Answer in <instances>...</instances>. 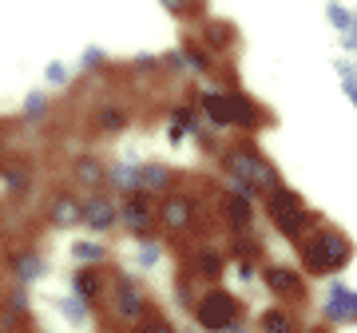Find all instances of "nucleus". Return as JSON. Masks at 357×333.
I'll list each match as a JSON object with an SVG mask.
<instances>
[{
  "label": "nucleus",
  "instance_id": "obj_7",
  "mask_svg": "<svg viewBox=\"0 0 357 333\" xmlns=\"http://www.w3.org/2000/svg\"><path fill=\"white\" fill-rule=\"evenodd\" d=\"M119 210H123V226L131 242H147L159 238V194L151 191H128L119 194Z\"/></svg>",
  "mask_w": 357,
  "mask_h": 333
},
{
  "label": "nucleus",
  "instance_id": "obj_3",
  "mask_svg": "<svg viewBox=\"0 0 357 333\" xmlns=\"http://www.w3.org/2000/svg\"><path fill=\"white\" fill-rule=\"evenodd\" d=\"M151 309H155L151 290H147L131 270L112 266V290H107V302H103V318L115 321V325H123V330L131 333Z\"/></svg>",
  "mask_w": 357,
  "mask_h": 333
},
{
  "label": "nucleus",
  "instance_id": "obj_25",
  "mask_svg": "<svg viewBox=\"0 0 357 333\" xmlns=\"http://www.w3.org/2000/svg\"><path fill=\"white\" fill-rule=\"evenodd\" d=\"M107 191H115V194L139 191V163H131V159H112V163H107Z\"/></svg>",
  "mask_w": 357,
  "mask_h": 333
},
{
  "label": "nucleus",
  "instance_id": "obj_9",
  "mask_svg": "<svg viewBox=\"0 0 357 333\" xmlns=\"http://www.w3.org/2000/svg\"><path fill=\"white\" fill-rule=\"evenodd\" d=\"M119 226H123V210L115 191H91L79 199V231H88L91 238H112Z\"/></svg>",
  "mask_w": 357,
  "mask_h": 333
},
{
  "label": "nucleus",
  "instance_id": "obj_4",
  "mask_svg": "<svg viewBox=\"0 0 357 333\" xmlns=\"http://www.w3.org/2000/svg\"><path fill=\"white\" fill-rule=\"evenodd\" d=\"M262 210H266L270 226H274L286 242H302V238L321 222V215H314L306 206V199L294 191V187H286V183H278V187L262 199Z\"/></svg>",
  "mask_w": 357,
  "mask_h": 333
},
{
  "label": "nucleus",
  "instance_id": "obj_27",
  "mask_svg": "<svg viewBox=\"0 0 357 333\" xmlns=\"http://www.w3.org/2000/svg\"><path fill=\"white\" fill-rule=\"evenodd\" d=\"M107 68H112V60H107V52H103V48H96V44H91V48L79 52V64H76L79 76H103Z\"/></svg>",
  "mask_w": 357,
  "mask_h": 333
},
{
  "label": "nucleus",
  "instance_id": "obj_13",
  "mask_svg": "<svg viewBox=\"0 0 357 333\" xmlns=\"http://www.w3.org/2000/svg\"><path fill=\"white\" fill-rule=\"evenodd\" d=\"M4 270L16 286H36L40 278H48V254L32 242H16L4 254Z\"/></svg>",
  "mask_w": 357,
  "mask_h": 333
},
{
  "label": "nucleus",
  "instance_id": "obj_15",
  "mask_svg": "<svg viewBox=\"0 0 357 333\" xmlns=\"http://www.w3.org/2000/svg\"><path fill=\"white\" fill-rule=\"evenodd\" d=\"M107 290H112V270L107 266H76L72 278H68V294L84 297L88 306L100 309L103 318V302H107Z\"/></svg>",
  "mask_w": 357,
  "mask_h": 333
},
{
  "label": "nucleus",
  "instance_id": "obj_29",
  "mask_svg": "<svg viewBox=\"0 0 357 333\" xmlns=\"http://www.w3.org/2000/svg\"><path fill=\"white\" fill-rule=\"evenodd\" d=\"M0 302H4L8 309H16L20 318H32V294H28V286H16L13 282L4 294H0Z\"/></svg>",
  "mask_w": 357,
  "mask_h": 333
},
{
  "label": "nucleus",
  "instance_id": "obj_11",
  "mask_svg": "<svg viewBox=\"0 0 357 333\" xmlns=\"http://www.w3.org/2000/svg\"><path fill=\"white\" fill-rule=\"evenodd\" d=\"M79 199L84 194L76 191V187H56V191L44 199V206H40V218H44V226L56 234H64V231H76L79 226Z\"/></svg>",
  "mask_w": 357,
  "mask_h": 333
},
{
  "label": "nucleus",
  "instance_id": "obj_30",
  "mask_svg": "<svg viewBox=\"0 0 357 333\" xmlns=\"http://www.w3.org/2000/svg\"><path fill=\"white\" fill-rule=\"evenodd\" d=\"M131 333H178V325H175L171 318H167V313H163L159 306H155L151 313H147V318H143V321H139V325H135Z\"/></svg>",
  "mask_w": 357,
  "mask_h": 333
},
{
  "label": "nucleus",
  "instance_id": "obj_6",
  "mask_svg": "<svg viewBox=\"0 0 357 333\" xmlns=\"http://www.w3.org/2000/svg\"><path fill=\"white\" fill-rule=\"evenodd\" d=\"M191 321L203 333H227L243 321V297H234L227 286H203V294L191 306Z\"/></svg>",
  "mask_w": 357,
  "mask_h": 333
},
{
  "label": "nucleus",
  "instance_id": "obj_34",
  "mask_svg": "<svg viewBox=\"0 0 357 333\" xmlns=\"http://www.w3.org/2000/svg\"><path fill=\"white\" fill-rule=\"evenodd\" d=\"M337 79H342L345 95H349V100H354V107H357V68L354 64H337Z\"/></svg>",
  "mask_w": 357,
  "mask_h": 333
},
{
  "label": "nucleus",
  "instance_id": "obj_33",
  "mask_svg": "<svg viewBox=\"0 0 357 333\" xmlns=\"http://www.w3.org/2000/svg\"><path fill=\"white\" fill-rule=\"evenodd\" d=\"M326 16H330V24L337 28L342 36H345V32H349V24H354V13H349L345 4H337V0H333V4H330V13H326Z\"/></svg>",
  "mask_w": 357,
  "mask_h": 333
},
{
  "label": "nucleus",
  "instance_id": "obj_12",
  "mask_svg": "<svg viewBox=\"0 0 357 333\" xmlns=\"http://www.w3.org/2000/svg\"><path fill=\"white\" fill-rule=\"evenodd\" d=\"M227 111H230V131H238V135H255V131L274 123V116L255 95H246L243 88H227Z\"/></svg>",
  "mask_w": 357,
  "mask_h": 333
},
{
  "label": "nucleus",
  "instance_id": "obj_16",
  "mask_svg": "<svg viewBox=\"0 0 357 333\" xmlns=\"http://www.w3.org/2000/svg\"><path fill=\"white\" fill-rule=\"evenodd\" d=\"M321 318L326 325H357V290L333 278L321 297Z\"/></svg>",
  "mask_w": 357,
  "mask_h": 333
},
{
  "label": "nucleus",
  "instance_id": "obj_19",
  "mask_svg": "<svg viewBox=\"0 0 357 333\" xmlns=\"http://www.w3.org/2000/svg\"><path fill=\"white\" fill-rule=\"evenodd\" d=\"M32 166L20 163V159H8V163H0V187H4V199H28L32 194Z\"/></svg>",
  "mask_w": 357,
  "mask_h": 333
},
{
  "label": "nucleus",
  "instance_id": "obj_8",
  "mask_svg": "<svg viewBox=\"0 0 357 333\" xmlns=\"http://www.w3.org/2000/svg\"><path fill=\"white\" fill-rule=\"evenodd\" d=\"M178 270H187L199 286H218L222 274L230 270V254L218 250L215 242H206V238H199L191 246L178 242Z\"/></svg>",
  "mask_w": 357,
  "mask_h": 333
},
{
  "label": "nucleus",
  "instance_id": "obj_35",
  "mask_svg": "<svg viewBox=\"0 0 357 333\" xmlns=\"http://www.w3.org/2000/svg\"><path fill=\"white\" fill-rule=\"evenodd\" d=\"M183 139H187V131H183V127H175V123H167V143H171V147H178Z\"/></svg>",
  "mask_w": 357,
  "mask_h": 333
},
{
  "label": "nucleus",
  "instance_id": "obj_36",
  "mask_svg": "<svg viewBox=\"0 0 357 333\" xmlns=\"http://www.w3.org/2000/svg\"><path fill=\"white\" fill-rule=\"evenodd\" d=\"M227 333H255V330H250V325H246V321H238V325H230Z\"/></svg>",
  "mask_w": 357,
  "mask_h": 333
},
{
  "label": "nucleus",
  "instance_id": "obj_22",
  "mask_svg": "<svg viewBox=\"0 0 357 333\" xmlns=\"http://www.w3.org/2000/svg\"><path fill=\"white\" fill-rule=\"evenodd\" d=\"M128 123H131L128 103L103 100L100 107H96V131H100V135H119V131H128Z\"/></svg>",
  "mask_w": 357,
  "mask_h": 333
},
{
  "label": "nucleus",
  "instance_id": "obj_20",
  "mask_svg": "<svg viewBox=\"0 0 357 333\" xmlns=\"http://www.w3.org/2000/svg\"><path fill=\"white\" fill-rule=\"evenodd\" d=\"M255 330L258 333H302V321H298V309L294 306L274 302V306H266L262 313H258Z\"/></svg>",
  "mask_w": 357,
  "mask_h": 333
},
{
  "label": "nucleus",
  "instance_id": "obj_23",
  "mask_svg": "<svg viewBox=\"0 0 357 333\" xmlns=\"http://www.w3.org/2000/svg\"><path fill=\"white\" fill-rule=\"evenodd\" d=\"M68 254H72V262L76 266H107L112 262V250H107V242L103 238H76V242L68 246Z\"/></svg>",
  "mask_w": 357,
  "mask_h": 333
},
{
  "label": "nucleus",
  "instance_id": "obj_31",
  "mask_svg": "<svg viewBox=\"0 0 357 333\" xmlns=\"http://www.w3.org/2000/svg\"><path fill=\"white\" fill-rule=\"evenodd\" d=\"M159 258H163V238H147V242H139V250H135V266L155 270L159 266Z\"/></svg>",
  "mask_w": 357,
  "mask_h": 333
},
{
  "label": "nucleus",
  "instance_id": "obj_21",
  "mask_svg": "<svg viewBox=\"0 0 357 333\" xmlns=\"http://www.w3.org/2000/svg\"><path fill=\"white\" fill-rule=\"evenodd\" d=\"M183 183V175H178L175 166L167 163H139V191H151V194H167L171 187H178Z\"/></svg>",
  "mask_w": 357,
  "mask_h": 333
},
{
  "label": "nucleus",
  "instance_id": "obj_1",
  "mask_svg": "<svg viewBox=\"0 0 357 333\" xmlns=\"http://www.w3.org/2000/svg\"><path fill=\"white\" fill-rule=\"evenodd\" d=\"M227 175V191L246 194V199H266L274 187H278V166L262 147H258L250 135H238V139H227L222 151L215 159Z\"/></svg>",
  "mask_w": 357,
  "mask_h": 333
},
{
  "label": "nucleus",
  "instance_id": "obj_5",
  "mask_svg": "<svg viewBox=\"0 0 357 333\" xmlns=\"http://www.w3.org/2000/svg\"><path fill=\"white\" fill-rule=\"evenodd\" d=\"M199 215H203V199L191 187H171L167 194H159V238L178 246L199 226Z\"/></svg>",
  "mask_w": 357,
  "mask_h": 333
},
{
  "label": "nucleus",
  "instance_id": "obj_17",
  "mask_svg": "<svg viewBox=\"0 0 357 333\" xmlns=\"http://www.w3.org/2000/svg\"><path fill=\"white\" fill-rule=\"evenodd\" d=\"M218 218L230 234L238 231H255V199L246 194H234V191H222L218 194Z\"/></svg>",
  "mask_w": 357,
  "mask_h": 333
},
{
  "label": "nucleus",
  "instance_id": "obj_2",
  "mask_svg": "<svg viewBox=\"0 0 357 333\" xmlns=\"http://www.w3.org/2000/svg\"><path fill=\"white\" fill-rule=\"evenodd\" d=\"M294 254L306 270V278H337L354 262V242L345 238V231H337L321 218L302 242H294Z\"/></svg>",
  "mask_w": 357,
  "mask_h": 333
},
{
  "label": "nucleus",
  "instance_id": "obj_38",
  "mask_svg": "<svg viewBox=\"0 0 357 333\" xmlns=\"http://www.w3.org/2000/svg\"><path fill=\"white\" fill-rule=\"evenodd\" d=\"M195 333H203V330H195Z\"/></svg>",
  "mask_w": 357,
  "mask_h": 333
},
{
  "label": "nucleus",
  "instance_id": "obj_28",
  "mask_svg": "<svg viewBox=\"0 0 357 333\" xmlns=\"http://www.w3.org/2000/svg\"><path fill=\"white\" fill-rule=\"evenodd\" d=\"M159 4L178 20H203L206 16V0H159Z\"/></svg>",
  "mask_w": 357,
  "mask_h": 333
},
{
  "label": "nucleus",
  "instance_id": "obj_37",
  "mask_svg": "<svg viewBox=\"0 0 357 333\" xmlns=\"http://www.w3.org/2000/svg\"><path fill=\"white\" fill-rule=\"evenodd\" d=\"M306 333H330V330H306Z\"/></svg>",
  "mask_w": 357,
  "mask_h": 333
},
{
  "label": "nucleus",
  "instance_id": "obj_32",
  "mask_svg": "<svg viewBox=\"0 0 357 333\" xmlns=\"http://www.w3.org/2000/svg\"><path fill=\"white\" fill-rule=\"evenodd\" d=\"M72 79H76V72H72L64 60H52V64L44 68V84H48V88H72Z\"/></svg>",
  "mask_w": 357,
  "mask_h": 333
},
{
  "label": "nucleus",
  "instance_id": "obj_10",
  "mask_svg": "<svg viewBox=\"0 0 357 333\" xmlns=\"http://www.w3.org/2000/svg\"><path fill=\"white\" fill-rule=\"evenodd\" d=\"M258 278H262V286H266L270 294L278 297L282 306H302L306 309L310 302V278L302 266H286V262H262V270H258Z\"/></svg>",
  "mask_w": 357,
  "mask_h": 333
},
{
  "label": "nucleus",
  "instance_id": "obj_14",
  "mask_svg": "<svg viewBox=\"0 0 357 333\" xmlns=\"http://www.w3.org/2000/svg\"><path fill=\"white\" fill-rule=\"evenodd\" d=\"M107 163H112V159H103V155H96V151L72 155V163H68V187H76L79 194L107 191Z\"/></svg>",
  "mask_w": 357,
  "mask_h": 333
},
{
  "label": "nucleus",
  "instance_id": "obj_18",
  "mask_svg": "<svg viewBox=\"0 0 357 333\" xmlns=\"http://www.w3.org/2000/svg\"><path fill=\"white\" fill-rule=\"evenodd\" d=\"M195 40H203L206 48L215 52L218 60L227 56L230 48H234V40H238V32H234V24H227V20H215V16H203L199 20V36Z\"/></svg>",
  "mask_w": 357,
  "mask_h": 333
},
{
  "label": "nucleus",
  "instance_id": "obj_26",
  "mask_svg": "<svg viewBox=\"0 0 357 333\" xmlns=\"http://www.w3.org/2000/svg\"><path fill=\"white\" fill-rule=\"evenodd\" d=\"M56 309H60V313H64V321L68 325H91V321L100 318V309L96 306H88V302H84V297H76V294H60L56 297Z\"/></svg>",
  "mask_w": 357,
  "mask_h": 333
},
{
  "label": "nucleus",
  "instance_id": "obj_24",
  "mask_svg": "<svg viewBox=\"0 0 357 333\" xmlns=\"http://www.w3.org/2000/svg\"><path fill=\"white\" fill-rule=\"evenodd\" d=\"M48 119H52V95H48V88L28 91L24 103H20V123H24V127H44Z\"/></svg>",
  "mask_w": 357,
  "mask_h": 333
}]
</instances>
